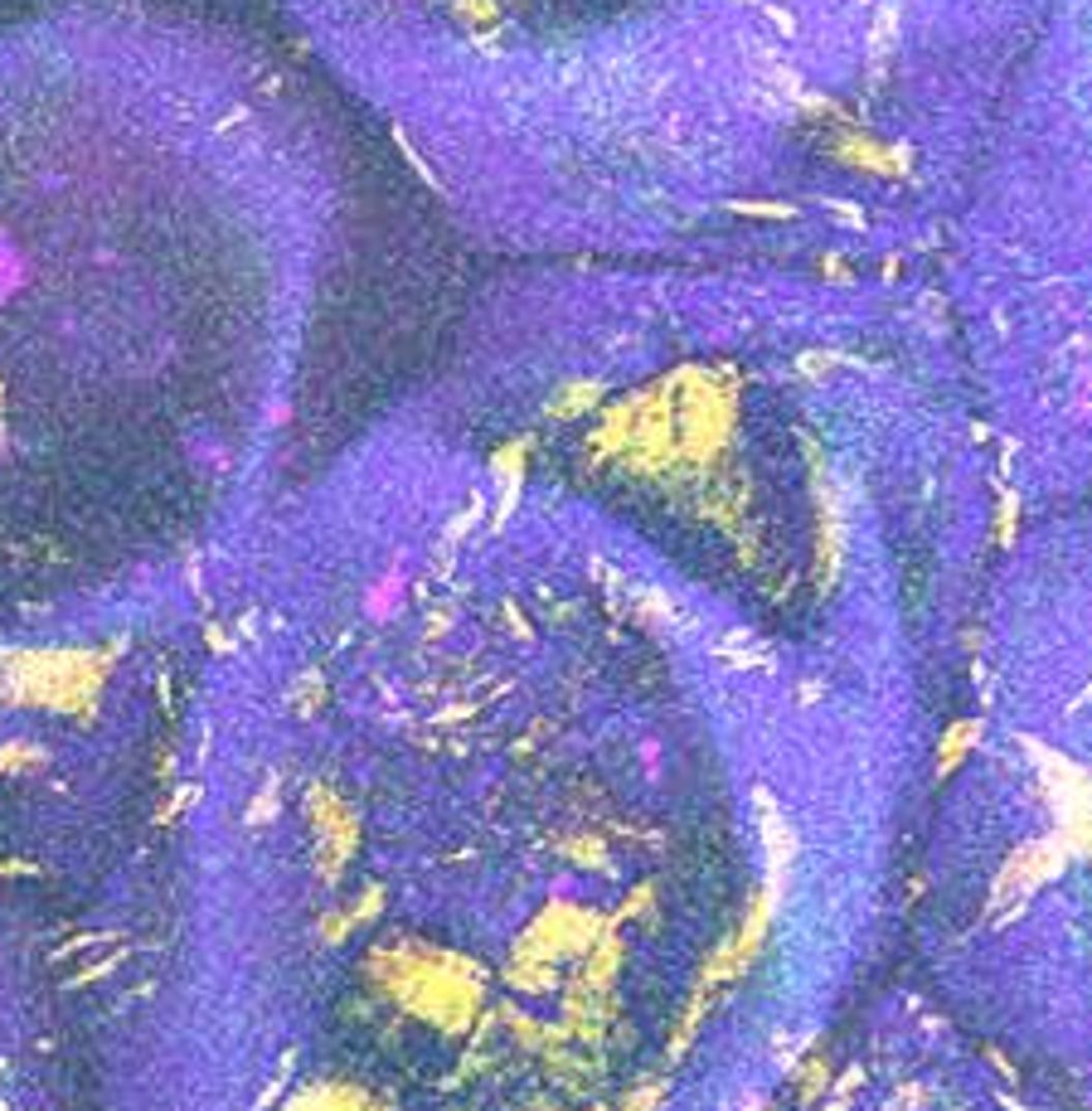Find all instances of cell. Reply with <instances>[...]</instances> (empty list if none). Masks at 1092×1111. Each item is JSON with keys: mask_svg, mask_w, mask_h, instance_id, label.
<instances>
[{"mask_svg": "<svg viewBox=\"0 0 1092 1111\" xmlns=\"http://www.w3.org/2000/svg\"><path fill=\"white\" fill-rule=\"evenodd\" d=\"M971 621L816 495L253 554L165 680L93 1111H782L913 907Z\"/></svg>", "mask_w": 1092, "mask_h": 1111, "instance_id": "1", "label": "cell"}, {"mask_svg": "<svg viewBox=\"0 0 1092 1111\" xmlns=\"http://www.w3.org/2000/svg\"><path fill=\"white\" fill-rule=\"evenodd\" d=\"M908 918L933 1000L1092 1111V544L976 603Z\"/></svg>", "mask_w": 1092, "mask_h": 1111, "instance_id": "2", "label": "cell"}, {"mask_svg": "<svg viewBox=\"0 0 1092 1111\" xmlns=\"http://www.w3.org/2000/svg\"><path fill=\"white\" fill-rule=\"evenodd\" d=\"M796 1111H1078L942 1005H879Z\"/></svg>", "mask_w": 1092, "mask_h": 1111, "instance_id": "3", "label": "cell"}, {"mask_svg": "<svg viewBox=\"0 0 1092 1111\" xmlns=\"http://www.w3.org/2000/svg\"><path fill=\"white\" fill-rule=\"evenodd\" d=\"M0 1111H93L44 952L0 893Z\"/></svg>", "mask_w": 1092, "mask_h": 1111, "instance_id": "4", "label": "cell"}]
</instances>
